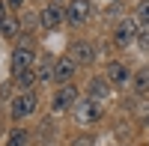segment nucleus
Segmentation results:
<instances>
[{"instance_id":"obj_3","label":"nucleus","mask_w":149,"mask_h":146,"mask_svg":"<svg viewBox=\"0 0 149 146\" xmlns=\"http://www.w3.org/2000/svg\"><path fill=\"white\" fill-rule=\"evenodd\" d=\"M137 30H140V27H137V21H134V18H122V21L116 24V30H113V42L125 48L128 42L137 39Z\"/></svg>"},{"instance_id":"obj_10","label":"nucleus","mask_w":149,"mask_h":146,"mask_svg":"<svg viewBox=\"0 0 149 146\" xmlns=\"http://www.w3.org/2000/svg\"><path fill=\"white\" fill-rule=\"evenodd\" d=\"M72 60L74 63H81V66H86V63H93L95 60V51H93V45L90 42H72Z\"/></svg>"},{"instance_id":"obj_12","label":"nucleus","mask_w":149,"mask_h":146,"mask_svg":"<svg viewBox=\"0 0 149 146\" xmlns=\"http://www.w3.org/2000/svg\"><path fill=\"white\" fill-rule=\"evenodd\" d=\"M36 78L39 81H54V60H42L39 69H36Z\"/></svg>"},{"instance_id":"obj_20","label":"nucleus","mask_w":149,"mask_h":146,"mask_svg":"<svg viewBox=\"0 0 149 146\" xmlns=\"http://www.w3.org/2000/svg\"><path fill=\"white\" fill-rule=\"evenodd\" d=\"M3 21H6V3L0 0V24H3Z\"/></svg>"},{"instance_id":"obj_7","label":"nucleus","mask_w":149,"mask_h":146,"mask_svg":"<svg viewBox=\"0 0 149 146\" xmlns=\"http://www.w3.org/2000/svg\"><path fill=\"white\" fill-rule=\"evenodd\" d=\"M104 75H107V81L113 83V87H125L128 78H131V72H128L125 63H116V60H113V63H107V66H104Z\"/></svg>"},{"instance_id":"obj_8","label":"nucleus","mask_w":149,"mask_h":146,"mask_svg":"<svg viewBox=\"0 0 149 146\" xmlns=\"http://www.w3.org/2000/svg\"><path fill=\"white\" fill-rule=\"evenodd\" d=\"M74 99H78V90H74L72 83H66L63 90H57V92H54V99H51V107L60 113V111H66V107H72V104H74Z\"/></svg>"},{"instance_id":"obj_1","label":"nucleus","mask_w":149,"mask_h":146,"mask_svg":"<svg viewBox=\"0 0 149 146\" xmlns=\"http://www.w3.org/2000/svg\"><path fill=\"white\" fill-rule=\"evenodd\" d=\"M102 113H104L102 102L81 99L78 104H74V119H78V122H86V125H93V122H98V119H102Z\"/></svg>"},{"instance_id":"obj_19","label":"nucleus","mask_w":149,"mask_h":146,"mask_svg":"<svg viewBox=\"0 0 149 146\" xmlns=\"http://www.w3.org/2000/svg\"><path fill=\"white\" fill-rule=\"evenodd\" d=\"M72 146H93V137H78Z\"/></svg>"},{"instance_id":"obj_2","label":"nucleus","mask_w":149,"mask_h":146,"mask_svg":"<svg viewBox=\"0 0 149 146\" xmlns=\"http://www.w3.org/2000/svg\"><path fill=\"white\" fill-rule=\"evenodd\" d=\"M90 15H93V3L90 0H72V3L66 6V21L72 24V27H81Z\"/></svg>"},{"instance_id":"obj_18","label":"nucleus","mask_w":149,"mask_h":146,"mask_svg":"<svg viewBox=\"0 0 149 146\" xmlns=\"http://www.w3.org/2000/svg\"><path fill=\"white\" fill-rule=\"evenodd\" d=\"M137 18H140V24H146V27H149V0H143V3H140Z\"/></svg>"},{"instance_id":"obj_6","label":"nucleus","mask_w":149,"mask_h":146,"mask_svg":"<svg viewBox=\"0 0 149 146\" xmlns=\"http://www.w3.org/2000/svg\"><path fill=\"white\" fill-rule=\"evenodd\" d=\"M74 72H78V63H74L72 57H60L54 63V81L57 83H69L74 78Z\"/></svg>"},{"instance_id":"obj_17","label":"nucleus","mask_w":149,"mask_h":146,"mask_svg":"<svg viewBox=\"0 0 149 146\" xmlns=\"http://www.w3.org/2000/svg\"><path fill=\"white\" fill-rule=\"evenodd\" d=\"M33 81H36V72H33V69H27V72H21V75H18V83H21V87H30Z\"/></svg>"},{"instance_id":"obj_15","label":"nucleus","mask_w":149,"mask_h":146,"mask_svg":"<svg viewBox=\"0 0 149 146\" xmlns=\"http://www.w3.org/2000/svg\"><path fill=\"white\" fill-rule=\"evenodd\" d=\"M134 42L140 45V51H149V27H146V24L137 30V39H134Z\"/></svg>"},{"instance_id":"obj_14","label":"nucleus","mask_w":149,"mask_h":146,"mask_svg":"<svg viewBox=\"0 0 149 146\" xmlns=\"http://www.w3.org/2000/svg\"><path fill=\"white\" fill-rule=\"evenodd\" d=\"M27 140H30V134H27V131H12V134H9V140H6V146H27Z\"/></svg>"},{"instance_id":"obj_4","label":"nucleus","mask_w":149,"mask_h":146,"mask_svg":"<svg viewBox=\"0 0 149 146\" xmlns=\"http://www.w3.org/2000/svg\"><path fill=\"white\" fill-rule=\"evenodd\" d=\"M36 111V92H21L18 99H12V119H24Z\"/></svg>"},{"instance_id":"obj_21","label":"nucleus","mask_w":149,"mask_h":146,"mask_svg":"<svg viewBox=\"0 0 149 146\" xmlns=\"http://www.w3.org/2000/svg\"><path fill=\"white\" fill-rule=\"evenodd\" d=\"M6 3H9L12 9H21V6H24V0H6Z\"/></svg>"},{"instance_id":"obj_16","label":"nucleus","mask_w":149,"mask_h":146,"mask_svg":"<svg viewBox=\"0 0 149 146\" xmlns=\"http://www.w3.org/2000/svg\"><path fill=\"white\" fill-rule=\"evenodd\" d=\"M0 30H3L6 36H18V21L15 18H6L3 24H0Z\"/></svg>"},{"instance_id":"obj_11","label":"nucleus","mask_w":149,"mask_h":146,"mask_svg":"<svg viewBox=\"0 0 149 146\" xmlns=\"http://www.w3.org/2000/svg\"><path fill=\"white\" fill-rule=\"evenodd\" d=\"M86 92H90L86 99H93V102H104V99H107V92H110V81H107V78H93Z\"/></svg>"},{"instance_id":"obj_13","label":"nucleus","mask_w":149,"mask_h":146,"mask_svg":"<svg viewBox=\"0 0 149 146\" xmlns=\"http://www.w3.org/2000/svg\"><path fill=\"white\" fill-rule=\"evenodd\" d=\"M134 90H137V92L149 90V69H140L137 75H134Z\"/></svg>"},{"instance_id":"obj_9","label":"nucleus","mask_w":149,"mask_h":146,"mask_svg":"<svg viewBox=\"0 0 149 146\" xmlns=\"http://www.w3.org/2000/svg\"><path fill=\"white\" fill-rule=\"evenodd\" d=\"M27 69H33V51L21 45V48H15V54H12V72L21 75V72H27Z\"/></svg>"},{"instance_id":"obj_5","label":"nucleus","mask_w":149,"mask_h":146,"mask_svg":"<svg viewBox=\"0 0 149 146\" xmlns=\"http://www.w3.org/2000/svg\"><path fill=\"white\" fill-rule=\"evenodd\" d=\"M63 18H66V12H63L60 3H48V6L42 9V15H39V21H42L45 30H57L60 24H63Z\"/></svg>"}]
</instances>
